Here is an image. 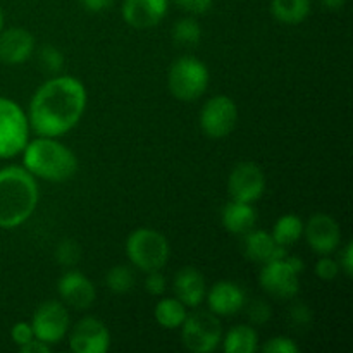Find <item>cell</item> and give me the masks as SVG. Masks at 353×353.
<instances>
[{
    "label": "cell",
    "instance_id": "cell-1",
    "mask_svg": "<svg viewBox=\"0 0 353 353\" xmlns=\"http://www.w3.org/2000/svg\"><path fill=\"white\" fill-rule=\"evenodd\" d=\"M86 103L85 86L72 76L45 83L30 105L31 128L40 137L55 138L78 124Z\"/></svg>",
    "mask_w": 353,
    "mask_h": 353
},
{
    "label": "cell",
    "instance_id": "cell-2",
    "mask_svg": "<svg viewBox=\"0 0 353 353\" xmlns=\"http://www.w3.org/2000/svg\"><path fill=\"white\" fill-rule=\"evenodd\" d=\"M38 185L28 169L10 165L0 171V228H16L33 214Z\"/></svg>",
    "mask_w": 353,
    "mask_h": 353
},
{
    "label": "cell",
    "instance_id": "cell-3",
    "mask_svg": "<svg viewBox=\"0 0 353 353\" xmlns=\"http://www.w3.org/2000/svg\"><path fill=\"white\" fill-rule=\"evenodd\" d=\"M24 168L47 181H65L78 169L74 154L52 138H38L24 147Z\"/></svg>",
    "mask_w": 353,
    "mask_h": 353
},
{
    "label": "cell",
    "instance_id": "cell-4",
    "mask_svg": "<svg viewBox=\"0 0 353 353\" xmlns=\"http://www.w3.org/2000/svg\"><path fill=\"white\" fill-rule=\"evenodd\" d=\"M126 252L130 261L141 271H159L169 259V243L159 231L140 228L128 238Z\"/></svg>",
    "mask_w": 353,
    "mask_h": 353
},
{
    "label": "cell",
    "instance_id": "cell-5",
    "mask_svg": "<svg viewBox=\"0 0 353 353\" xmlns=\"http://www.w3.org/2000/svg\"><path fill=\"white\" fill-rule=\"evenodd\" d=\"M209 85V71L205 64L195 57H179L169 71V90L179 100H196L205 93Z\"/></svg>",
    "mask_w": 353,
    "mask_h": 353
},
{
    "label": "cell",
    "instance_id": "cell-6",
    "mask_svg": "<svg viewBox=\"0 0 353 353\" xmlns=\"http://www.w3.org/2000/svg\"><path fill=\"white\" fill-rule=\"evenodd\" d=\"M28 119L16 102L0 99V157L9 159L24 150Z\"/></svg>",
    "mask_w": 353,
    "mask_h": 353
},
{
    "label": "cell",
    "instance_id": "cell-7",
    "mask_svg": "<svg viewBox=\"0 0 353 353\" xmlns=\"http://www.w3.org/2000/svg\"><path fill=\"white\" fill-rule=\"evenodd\" d=\"M183 326V343L195 353H209L216 350L221 341V323L212 312H200L186 316Z\"/></svg>",
    "mask_w": 353,
    "mask_h": 353
},
{
    "label": "cell",
    "instance_id": "cell-8",
    "mask_svg": "<svg viewBox=\"0 0 353 353\" xmlns=\"http://www.w3.org/2000/svg\"><path fill=\"white\" fill-rule=\"evenodd\" d=\"M238 110L230 97H214L203 105L200 114V126L210 138H224L236 124Z\"/></svg>",
    "mask_w": 353,
    "mask_h": 353
},
{
    "label": "cell",
    "instance_id": "cell-9",
    "mask_svg": "<svg viewBox=\"0 0 353 353\" xmlns=\"http://www.w3.org/2000/svg\"><path fill=\"white\" fill-rule=\"evenodd\" d=\"M33 334L43 343H59L69 327V314L59 302H45L37 309L33 316Z\"/></svg>",
    "mask_w": 353,
    "mask_h": 353
},
{
    "label": "cell",
    "instance_id": "cell-10",
    "mask_svg": "<svg viewBox=\"0 0 353 353\" xmlns=\"http://www.w3.org/2000/svg\"><path fill=\"white\" fill-rule=\"evenodd\" d=\"M265 178L262 169L254 162H240L231 171L228 179V192L236 202L252 203L264 193Z\"/></svg>",
    "mask_w": 353,
    "mask_h": 353
},
{
    "label": "cell",
    "instance_id": "cell-11",
    "mask_svg": "<svg viewBox=\"0 0 353 353\" xmlns=\"http://www.w3.org/2000/svg\"><path fill=\"white\" fill-rule=\"evenodd\" d=\"M261 285L269 295L279 300L293 299L299 293V274L292 269V265L281 259L265 264L261 272Z\"/></svg>",
    "mask_w": 353,
    "mask_h": 353
},
{
    "label": "cell",
    "instance_id": "cell-12",
    "mask_svg": "<svg viewBox=\"0 0 353 353\" xmlns=\"http://www.w3.org/2000/svg\"><path fill=\"white\" fill-rule=\"evenodd\" d=\"M69 345L76 353H103L109 350V331L99 319L85 317L72 330Z\"/></svg>",
    "mask_w": 353,
    "mask_h": 353
},
{
    "label": "cell",
    "instance_id": "cell-13",
    "mask_svg": "<svg viewBox=\"0 0 353 353\" xmlns=\"http://www.w3.org/2000/svg\"><path fill=\"white\" fill-rule=\"evenodd\" d=\"M307 243L317 252V254H331L340 245V226L336 221L326 214H316L310 217L305 228Z\"/></svg>",
    "mask_w": 353,
    "mask_h": 353
},
{
    "label": "cell",
    "instance_id": "cell-14",
    "mask_svg": "<svg viewBox=\"0 0 353 353\" xmlns=\"http://www.w3.org/2000/svg\"><path fill=\"white\" fill-rule=\"evenodd\" d=\"M169 0H124L123 16L133 28H154L168 14Z\"/></svg>",
    "mask_w": 353,
    "mask_h": 353
},
{
    "label": "cell",
    "instance_id": "cell-15",
    "mask_svg": "<svg viewBox=\"0 0 353 353\" xmlns=\"http://www.w3.org/2000/svg\"><path fill=\"white\" fill-rule=\"evenodd\" d=\"M59 295L72 309L85 310L95 300V288L86 276L78 271H69L59 279Z\"/></svg>",
    "mask_w": 353,
    "mask_h": 353
},
{
    "label": "cell",
    "instance_id": "cell-16",
    "mask_svg": "<svg viewBox=\"0 0 353 353\" xmlns=\"http://www.w3.org/2000/svg\"><path fill=\"white\" fill-rule=\"evenodd\" d=\"M33 48V34L23 28H12L0 33V62L3 64H21L30 59Z\"/></svg>",
    "mask_w": 353,
    "mask_h": 353
},
{
    "label": "cell",
    "instance_id": "cell-17",
    "mask_svg": "<svg viewBox=\"0 0 353 353\" xmlns=\"http://www.w3.org/2000/svg\"><path fill=\"white\" fill-rule=\"evenodd\" d=\"M245 255L252 262L268 264L272 261H281L286 257V247H281L274 238L265 231H248L245 233Z\"/></svg>",
    "mask_w": 353,
    "mask_h": 353
},
{
    "label": "cell",
    "instance_id": "cell-18",
    "mask_svg": "<svg viewBox=\"0 0 353 353\" xmlns=\"http://www.w3.org/2000/svg\"><path fill=\"white\" fill-rule=\"evenodd\" d=\"M245 303V293L231 281H219L209 293V307L217 316H233Z\"/></svg>",
    "mask_w": 353,
    "mask_h": 353
},
{
    "label": "cell",
    "instance_id": "cell-19",
    "mask_svg": "<svg viewBox=\"0 0 353 353\" xmlns=\"http://www.w3.org/2000/svg\"><path fill=\"white\" fill-rule=\"evenodd\" d=\"M174 293L185 305H200L205 295V279L195 268L181 269L174 278Z\"/></svg>",
    "mask_w": 353,
    "mask_h": 353
},
{
    "label": "cell",
    "instance_id": "cell-20",
    "mask_svg": "<svg viewBox=\"0 0 353 353\" xmlns=\"http://www.w3.org/2000/svg\"><path fill=\"white\" fill-rule=\"evenodd\" d=\"M257 214L250 203L245 202H233L226 203L223 209V224L230 233L245 234L255 226Z\"/></svg>",
    "mask_w": 353,
    "mask_h": 353
},
{
    "label": "cell",
    "instance_id": "cell-21",
    "mask_svg": "<svg viewBox=\"0 0 353 353\" xmlns=\"http://www.w3.org/2000/svg\"><path fill=\"white\" fill-rule=\"evenodd\" d=\"M272 16L285 24H299L309 16L310 0H272Z\"/></svg>",
    "mask_w": 353,
    "mask_h": 353
},
{
    "label": "cell",
    "instance_id": "cell-22",
    "mask_svg": "<svg viewBox=\"0 0 353 353\" xmlns=\"http://www.w3.org/2000/svg\"><path fill=\"white\" fill-rule=\"evenodd\" d=\"M257 350V333L250 326H236L224 338L226 353H254Z\"/></svg>",
    "mask_w": 353,
    "mask_h": 353
},
{
    "label": "cell",
    "instance_id": "cell-23",
    "mask_svg": "<svg viewBox=\"0 0 353 353\" xmlns=\"http://www.w3.org/2000/svg\"><path fill=\"white\" fill-rule=\"evenodd\" d=\"M155 319L168 330L179 327L186 319V305L178 299L161 300L155 307Z\"/></svg>",
    "mask_w": 353,
    "mask_h": 353
},
{
    "label": "cell",
    "instance_id": "cell-24",
    "mask_svg": "<svg viewBox=\"0 0 353 353\" xmlns=\"http://www.w3.org/2000/svg\"><path fill=\"white\" fill-rule=\"evenodd\" d=\"M302 231V221L296 216H293V214H288V216H283L281 219L276 223L274 231H272V238H274L276 243L281 245V247H290V245H293L299 240Z\"/></svg>",
    "mask_w": 353,
    "mask_h": 353
},
{
    "label": "cell",
    "instance_id": "cell-25",
    "mask_svg": "<svg viewBox=\"0 0 353 353\" xmlns=\"http://www.w3.org/2000/svg\"><path fill=\"white\" fill-rule=\"evenodd\" d=\"M202 38V28L192 17L179 19L172 28V40L181 47H195Z\"/></svg>",
    "mask_w": 353,
    "mask_h": 353
},
{
    "label": "cell",
    "instance_id": "cell-26",
    "mask_svg": "<svg viewBox=\"0 0 353 353\" xmlns=\"http://www.w3.org/2000/svg\"><path fill=\"white\" fill-rule=\"evenodd\" d=\"M107 286L114 293H128L134 286V276L126 265H116L107 272Z\"/></svg>",
    "mask_w": 353,
    "mask_h": 353
},
{
    "label": "cell",
    "instance_id": "cell-27",
    "mask_svg": "<svg viewBox=\"0 0 353 353\" xmlns=\"http://www.w3.org/2000/svg\"><path fill=\"white\" fill-rule=\"evenodd\" d=\"M40 64L47 72H59L64 65V57L59 48L47 45L40 50Z\"/></svg>",
    "mask_w": 353,
    "mask_h": 353
},
{
    "label": "cell",
    "instance_id": "cell-28",
    "mask_svg": "<svg viewBox=\"0 0 353 353\" xmlns=\"http://www.w3.org/2000/svg\"><path fill=\"white\" fill-rule=\"evenodd\" d=\"M248 317L254 324H265L269 319H271V305H269L265 300L255 299L254 302L248 305Z\"/></svg>",
    "mask_w": 353,
    "mask_h": 353
},
{
    "label": "cell",
    "instance_id": "cell-29",
    "mask_svg": "<svg viewBox=\"0 0 353 353\" xmlns=\"http://www.w3.org/2000/svg\"><path fill=\"white\" fill-rule=\"evenodd\" d=\"M57 261L64 265H72L79 261V248L74 241H62L57 248Z\"/></svg>",
    "mask_w": 353,
    "mask_h": 353
},
{
    "label": "cell",
    "instance_id": "cell-30",
    "mask_svg": "<svg viewBox=\"0 0 353 353\" xmlns=\"http://www.w3.org/2000/svg\"><path fill=\"white\" fill-rule=\"evenodd\" d=\"M262 350L265 353H296L299 352V347H296L292 340H288V338L278 336L269 340L268 343L262 347Z\"/></svg>",
    "mask_w": 353,
    "mask_h": 353
},
{
    "label": "cell",
    "instance_id": "cell-31",
    "mask_svg": "<svg viewBox=\"0 0 353 353\" xmlns=\"http://www.w3.org/2000/svg\"><path fill=\"white\" fill-rule=\"evenodd\" d=\"M338 272H340V268H338L336 261H333V259L323 257L319 262H317L316 274L319 276L321 279H324V281H331V279H334L338 276Z\"/></svg>",
    "mask_w": 353,
    "mask_h": 353
},
{
    "label": "cell",
    "instance_id": "cell-32",
    "mask_svg": "<svg viewBox=\"0 0 353 353\" xmlns=\"http://www.w3.org/2000/svg\"><path fill=\"white\" fill-rule=\"evenodd\" d=\"M145 288H147L148 293H152V295H161L165 290V278L159 271H150L147 279H145Z\"/></svg>",
    "mask_w": 353,
    "mask_h": 353
},
{
    "label": "cell",
    "instance_id": "cell-33",
    "mask_svg": "<svg viewBox=\"0 0 353 353\" xmlns=\"http://www.w3.org/2000/svg\"><path fill=\"white\" fill-rule=\"evenodd\" d=\"M12 340L16 341L17 345H26L28 341H31L34 338L33 334V327H31V324H26V323H17L16 326L12 327Z\"/></svg>",
    "mask_w": 353,
    "mask_h": 353
},
{
    "label": "cell",
    "instance_id": "cell-34",
    "mask_svg": "<svg viewBox=\"0 0 353 353\" xmlns=\"http://www.w3.org/2000/svg\"><path fill=\"white\" fill-rule=\"evenodd\" d=\"M174 2L192 14H203L212 6V0H174Z\"/></svg>",
    "mask_w": 353,
    "mask_h": 353
},
{
    "label": "cell",
    "instance_id": "cell-35",
    "mask_svg": "<svg viewBox=\"0 0 353 353\" xmlns=\"http://www.w3.org/2000/svg\"><path fill=\"white\" fill-rule=\"evenodd\" d=\"M290 312H292V321L295 326H307V324L310 323V319H312V312H310L309 307L303 305V303L293 305Z\"/></svg>",
    "mask_w": 353,
    "mask_h": 353
},
{
    "label": "cell",
    "instance_id": "cell-36",
    "mask_svg": "<svg viewBox=\"0 0 353 353\" xmlns=\"http://www.w3.org/2000/svg\"><path fill=\"white\" fill-rule=\"evenodd\" d=\"M88 12H103L114 6V0H79Z\"/></svg>",
    "mask_w": 353,
    "mask_h": 353
},
{
    "label": "cell",
    "instance_id": "cell-37",
    "mask_svg": "<svg viewBox=\"0 0 353 353\" xmlns=\"http://www.w3.org/2000/svg\"><path fill=\"white\" fill-rule=\"evenodd\" d=\"M19 350L23 353H38V352H48L50 348H48V345L43 343V341L31 340V341H28L26 345H21Z\"/></svg>",
    "mask_w": 353,
    "mask_h": 353
},
{
    "label": "cell",
    "instance_id": "cell-38",
    "mask_svg": "<svg viewBox=\"0 0 353 353\" xmlns=\"http://www.w3.org/2000/svg\"><path fill=\"white\" fill-rule=\"evenodd\" d=\"M341 265H343L347 276H352V271H353V245L352 243H348L347 247H345L343 255H341Z\"/></svg>",
    "mask_w": 353,
    "mask_h": 353
},
{
    "label": "cell",
    "instance_id": "cell-39",
    "mask_svg": "<svg viewBox=\"0 0 353 353\" xmlns=\"http://www.w3.org/2000/svg\"><path fill=\"white\" fill-rule=\"evenodd\" d=\"M345 2H347V0H321V3H323V6L330 10L341 9V7L345 6Z\"/></svg>",
    "mask_w": 353,
    "mask_h": 353
},
{
    "label": "cell",
    "instance_id": "cell-40",
    "mask_svg": "<svg viewBox=\"0 0 353 353\" xmlns=\"http://www.w3.org/2000/svg\"><path fill=\"white\" fill-rule=\"evenodd\" d=\"M285 261L288 262L290 265H292V269L296 272V274H300V272L303 271V262L300 261V259H296V257H285Z\"/></svg>",
    "mask_w": 353,
    "mask_h": 353
},
{
    "label": "cell",
    "instance_id": "cell-41",
    "mask_svg": "<svg viewBox=\"0 0 353 353\" xmlns=\"http://www.w3.org/2000/svg\"><path fill=\"white\" fill-rule=\"evenodd\" d=\"M2 26H3V14L2 10H0V31H2Z\"/></svg>",
    "mask_w": 353,
    "mask_h": 353
}]
</instances>
